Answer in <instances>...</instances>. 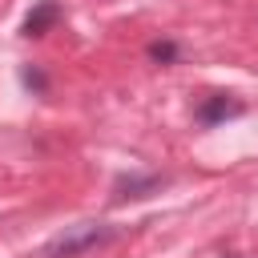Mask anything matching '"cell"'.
<instances>
[{
    "label": "cell",
    "instance_id": "cell-5",
    "mask_svg": "<svg viewBox=\"0 0 258 258\" xmlns=\"http://www.w3.org/2000/svg\"><path fill=\"white\" fill-rule=\"evenodd\" d=\"M145 52H149L153 64H177V56H181V48H177L173 40H153Z\"/></svg>",
    "mask_w": 258,
    "mask_h": 258
},
{
    "label": "cell",
    "instance_id": "cell-6",
    "mask_svg": "<svg viewBox=\"0 0 258 258\" xmlns=\"http://www.w3.org/2000/svg\"><path fill=\"white\" fill-rule=\"evenodd\" d=\"M20 85L32 89V93H48V77H44L36 64H24V69H20Z\"/></svg>",
    "mask_w": 258,
    "mask_h": 258
},
{
    "label": "cell",
    "instance_id": "cell-4",
    "mask_svg": "<svg viewBox=\"0 0 258 258\" xmlns=\"http://www.w3.org/2000/svg\"><path fill=\"white\" fill-rule=\"evenodd\" d=\"M56 20H60V4H56V0H40V4L24 16V28H20V32H24V36H44Z\"/></svg>",
    "mask_w": 258,
    "mask_h": 258
},
{
    "label": "cell",
    "instance_id": "cell-1",
    "mask_svg": "<svg viewBox=\"0 0 258 258\" xmlns=\"http://www.w3.org/2000/svg\"><path fill=\"white\" fill-rule=\"evenodd\" d=\"M117 238V226H105V222H77L69 230H60L56 238L44 242V258H77V254H89V250H101Z\"/></svg>",
    "mask_w": 258,
    "mask_h": 258
},
{
    "label": "cell",
    "instance_id": "cell-3",
    "mask_svg": "<svg viewBox=\"0 0 258 258\" xmlns=\"http://www.w3.org/2000/svg\"><path fill=\"white\" fill-rule=\"evenodd\" d=\"M165 185L161 173H125L113 181V202H137V198H149Z\"/></svg>",
    "mask_w": 258,
    "mask_h": 258
},
{
    "label": "cell",
    "instance_id": "cell-2",
    "mask_svg": "<svg viewBox=\"0 0 258 258\" xmlns=\"http://www.w3.org/2000/svg\"><path fill=\"white\" fill-rule=\"evenodd\" d=\"M242 113H246V105H242L238 97H230V93H214V97H206V101L194 109L198 125H222V121L242 117Z\"/></svg>",
    "mask_w": 258,
    "mask_h": 258
}]
</instances>
